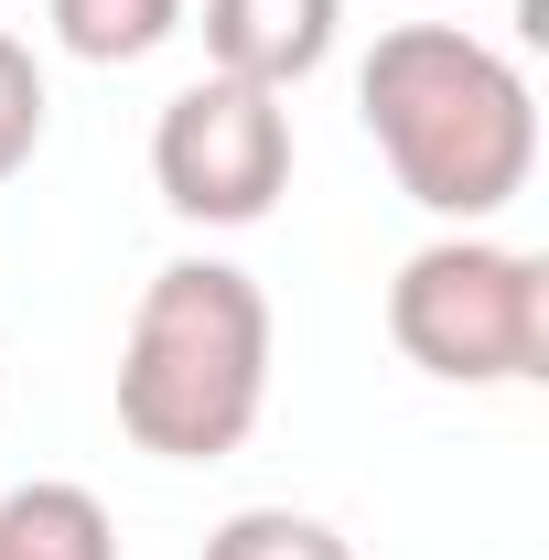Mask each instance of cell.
<instances>
[{
    "instance_id": "6da1fadb",
    "label": "cell",
    "mask_w": 549,
    "mask_h": 560,
    "mask_svg": "<svg viewBox=\"0 0 549 560\" xmlns=\"http://www.w3.org/2000/svg\"><path fill=\"white\" fill-rule=\"evenodd\" d=\"M355 119L377 140V162L399 173V195L442 226L506 215L539 173V97L464 22L377 33V55L355 66Z\"/></svg>"
},
{
    "instance_id": "7a4b0ae2",
    "label": "cell",
    "mask_w": 549,
    "mask_h": 560,
    "mask_svg": "<svg viewBox=\"0 0 549 560\" xmlns=\"http://www.w3.org/2000/svg\"><path fill=\"white\" fill-rule=\"evenodd\" d=\"M270 410V291L237 259L151 270L119 346V431L151 464H226Z\"/></svg>"
},
{
    "instance_id": "3957f363",
    "label": "cell",
    "mask_w": 549,
    "mask_h": 560,
    "mask_svg": "<svg viewBox=\"0 0 549 560\" xmlns=\"http://www.w3.org/2000/svg\"><path fill=\"white\" fill-rule=\"evenodd\" d=\"M388 346L442 388H528L549 377V259L506 237H431L388 280Z\"/></svg>"
},
{
    "instance_id": "277c9868",
    "label": "cell",
    "mask_w": 549,
    "mask_h": 560,
    "mask_svg": "<svg viewBox=\"0 0 549 560\" xmlns=\"http://www.w3.org/2000/svg\"><path fill=\"white\" fill-rule=\"evenodd\" d=\"M151 184L184 226H259L291 195V108L270 86L195 75L151 119Z\"/></svg>"
},
{
    "instance_id": "5b68a950",
    "label": "cell",
    "mask_w": 549,
    "mask_h": 560,
    "mask_svg": "<svg viewBox=\"0 0 549 560\" xmlns=\"http://www.w3.org/2000/svg\"><path fill=\"white\" fill-rule=\"evenodd\" d=\"M335 33H344V0H206V75L291 97L335 55Z\"/></svg>"
},
{
    "instance_id": "8992f818",
    "label": "cell",
    "mask_w": 549,
    "mask_h": 560,
    "mask_svg": "<svg viewBox=\"0 0 549 560\" xmlns=\"http://www.w3.org/2000/svg\"><path fill=\"white\" fill-rule=\"evenodd\" d=\"M0 560H119V528L86 486H11L0 495Z\"/></svg>"
},
{
    "instance_id": "52a82bcc",
    "label": "cell",
    "mask_w": 549,
    "mask_h": 560,
    "mask_svg": "<svg viewBox=\"0 0 549 560\" xmlns=\"http://www.w3.org/2000/svg\"><path fill=\"white\" fill-rule=\"evenodd\" d=\"M44 22L75 66H140L195 22V0H44Z\"/></svg>"
},
{
    "instance_id": "ba28073f",
    "label": "cell",
    "mask_w": 549,
    "mask_h": 560,
    "mask_svg": "<svg viewBox=\"0 0 549 560\" xmlns=\"http://www.w3.org/2000/svg\"><path fill=\"white\" fill-rule=\"evenodd\" d=\"M195 560H355V550H344V528L302 517V506H237Z\"/></svg>"
},
{
    "instance_id": "9c48e42d",
    "label": "cell",
    "mask_w": 549,
    "mask_h": 560,
    "mask_svg": "<svg viewBox=\"0 0 549 560\" xmlns=\"http://www.w3.org/2000/svg\"><path fill=\"white\" fill-rule=\"evenodd\" d=\"M44 108H55V97H44L33 44H11V33H0V184H11L33 151H44Z\"/></svg>"
}]
</instances>
